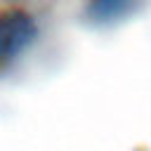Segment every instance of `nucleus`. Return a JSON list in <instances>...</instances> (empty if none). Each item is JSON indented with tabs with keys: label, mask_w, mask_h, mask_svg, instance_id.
Instances as JSON below:
<instances>
[{
	"label": "nucleus",
	"mask_w": 151,
	"mask_h": 151,
	"mask_svg": "<svg viewBox=\"0 0 151 151\" xmlns=\"http://www.w3.org/2000/svg\"><path fill=\"white\" fill-rule=\"evenodd\" d=\"M38 26L33 17L24 9L0 12V64L17 57L26 45L33 42Z\"/></svg>",
	"instance_id": "f257e3e1"
},
{
	"label": "nucleus",
	"mask_w": 151,
	"mask_h": 151,
	"mask_svg": "<svg viewBox=\"0 0 151 151\" xmlns=\"http://www.w3.org/2000/svg\"><path fill=\"white\" fill-rule=\"evenodd\" d=\"M139 5L142 0H87L85 17L94 26H109L120 19H127L132 12H137Z\"/></svg>",
	"instance_id": "f03ea898"
}]
</instances>
